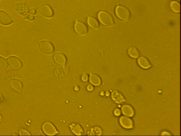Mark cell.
<instances>
[{
  "instance_id": "1",
  "label": "cell",
  "mask_w": 181,
  "mask_h": 136,
  "mask_svg": "<svg viewBox=\"0 0 181 136\" xmlns=\"http://www.w3.org/2000/svg\"><path fill=\"white\" fill-rule=\"evenodd\" d=\"M7 60L9 66L12 69L17 71L21 69L22 62L18 57L15 56H10L7 58Z\"/></svg>"
},
{
  "instance_id": "2",
  "label": "cell",
  "mask_w": 181,
  "mask_h": 136,
  "mask_svg": "<svg viewBox=\"0 0 181 136\" xmlns=\"http://www.w3.org/2000/svg\"><path fill=\"white\" fill-rule=\"evenodd\" d=\"M98 17L100 22L105 26H110L114 24V21L112 16L107 12H100L98 14Z\"/></svg>"
},
{
  "instance_id": "3",
  "label": "cell",
  "mask_w": 181,
  "mask_h": 136,
  "mask_svg": "<svg viewBox=\"0 0 181 136\" xmlns=\"http://www.w3.org/2000/svg\"><path fill=\"white\" fill-rule=\"evenodd\" d=\"M116 14L119 19L122 20L129 19L130 16V12L126 7L122 6H118L116 9Z\"/></svg>"
},
{
  "instance_id": "4",
  "label": "cell",
  "mask_w": 181,
  "mask_h": 136,
  "mask_svg": "<svg viewBox=\"0 0 181 136\" xmlns=\"http://www.w3.org/2000/svg\"><path fill=\"white\" fill-rule=\"evenodd\" d=\"M42 129L45 134L48 135H54L59 133L54 125L49 122L44 123Z\"/></svg>"
},
{
  "instance_id": "5",
  "label": "cell",
  "mask_w": 181,
  "mask_h": 136,
  "mask_svg": "<svg viewBox=\"0 0 181 136\" xmlns=\"http://www.w3.org/2000/svg\"><path fill=\"white\" fill-rule=\"evenodd\" d=\"M39 46L42 51L45 54H50L54 52V48L48 41H44L40 42Z\"/></svg>"
},
{
  "instance_id": "6",
  "label": "cell",
  "mask_w": 181,
  "mask_h": 136,
  "mask_svg": "<svg viewBox=\"0 0 181 136\" xmlns=\"http://www.w3.org/2000/svg\"><path fill=\"white\" fill-rule=\"evenodd\" d=\"M14 7L16 11L22 16H26L29 13L28 7L24 2H19L15 5Z\"/></svg>"
},
{
  "instance_id": "7",
  "label": "cell",
  "mask_w": 181,
  "mask_h": 136,
  "mask_svg": "<svg viewBox=\"0 0 181 136\" xmlns=\"http://www.w3.org/2000/svg\"><path fill=\"white\" fill-rule=\"evenodd\" d=\"M14 21L9 15L3 11H0V24L4 26H8Z\"/></svg>"
},
{
  "instance_id": "8",
  "label": "cell",
  "mask_w": 181,
  "mask_h": 136,
  "mask_svg": "<svg viewBox=\"0 0 181 136\" xmlns=\"http://www.w3.org/2000/svg\"><path fill=\"white\" fill-rule=\"evenodd\" d=\"M39 11L42 16L47 18L51 17L53 12L51 7L46 4H42L38 7Z\"/></svg>"
},
{
  "instance_id": "9",
  "label": "cell",
  "mask_w": 181,
  "mask_h": 136,
  "mask_svg": "<svg viewBox=\"0 0 181 136\" xmlns=\"http://www.w3.org/2000/svg\"><path fill=\"white\" fill-rule=\"evenodd\" d=\"M9 84L12 89L17 92H20L23 87L20 80L16 79H12L10 80Z\"/></svg>"
},
{
  "instance_id": "10",
  "label": "cell",
  "mask_w": 181,
  "mask_h": 136,
  "mask_svg": "<svg viewBox=\"0 0 181 136\" xmlns=\"http://www.w3.org/2000/svg\"><path fill=\"white\" fill-rule=\"evenodd\" d=\"M119 121L121 125L126 129H131L133 127L132 121L129 117L122 116L120 118Z\"/></svg>"
},
{
  "instance_id": "11",
  "label": "cell",
  "mask_w": 181,
  "mask_h": 136,
  "mask_svg": "<svg viewBox=\"0 0 181 136\" xmlns=\"http://www.w3.org/2000/svg\"><path fill=\"white\" fill-rule=\"evenodd\" d=\"M74 28L75 31L80 34H85L87 32V27L86 25L78 21H77L75 23Z\"/></svg>"
},
{
  "instance_id": "12",
  "label": "cell",
  "mask_w": 181,
  "mask_h": 136,
  "mask_svg": "<svg viewBox=\"0 0 181 136\" xmlns=\"http://www.w3.org/2000/svg\"><path fill=\"white\" fill-rule=\"evenodd\" d=\"M69 127L71 131L75 135H81L83 134V130L82 127L77 123H73L69 125Z\"/></svg>"
},
{
  "instance_id": "13",
  "label": "cell",
  "mask_w": 181,
  "mask_h": 136,
  "mask_svg": "<svg viewBox=\"0 0 181 136\" xmlns=\"http://www.w3.org/2000/svg\"><path fill=\"white\" fill-rule=\"evenodd\" d=\"M138 63L139 66L144 69H149L151 67L150 63L147 58L144 57H141L138 59Z\"/></svg>"
},
{
  "instance_id": "14",
  "label": "cell",
  "mask_w": 181,
  "mask_h": 136,
  "mask_svg": "<svg viewBox=\"0 0 181 136\" xmlns=\"http://www.w3.org/2000/svg\"><path fill=\"white\" fill-rule=\"evenodd\" d=\"M121 110L123 114L127 116L132 117L134 115V110L129 105H123L121 108Z\"/></svg>"
},
{
  "instance_id": "15",
  "label": "cell",
  "mask_w": 181,
  "mask_h": 136,
  "mask_svg": "<svg viewBox=\"0 0 181 136\" xmlns=\"http://www.w3.org/2000/svg\"><path fill=\"white\" fill-rule=\"evenodd\" d=\"M112 97L113 100L118 104H123L125 102L122 95L117 91H114L112 93Z\"/></svg>"
},
{
  "instance_id": "16",
  "label": "cell",
  "mask_w": 181,
  "mask_h": 136,
  "mask_svg": "<svg viewBox=\"0 0 181 136\" xmlns=\"http://www.w3.org/2000/svg\"><path fill=\"white\" fill-rule=\"evenodd\" d=\"M54 59L55 62L58 64L64 65L66 64V57L62 54L58 53L55 54L54 56Z\"/></svg>"
},
{
  "instance_id": "17",
  "label": "cell",
  "mask_w": 181,
  "mask_h": 136,
  "mask_svg": "<svg viewBox=\"0 0 181 136\" xmlns=\"http://www.w3.org/2000/svg\"><path fill=\"white\" fill-rule=\"evenodd\" d=\"M90 82L95 86H99L101 84V80L100 78L97 75L90 74Z\"/></svg>"
},
{
  "instance_id": "18",
  "label": "cell",
  "mask_w": 181,
  "mask_h": 136,
  "mask_svg": "<svg viewBox=\"0 0 181 136\" xmlns=\"http://www.w3.org/2000/svg\"><path fill=\"white\" fill-rule=\"evenodd\" d=\"M170 8L172 11L178 13L180 12V5L176 1H172L170 4Z\"/></svg>"
},
{
  "instance_id": "19",
  "label": "cell",
  "mask_w": 181,
  "mask_h": 136,
  "mask_svg": "<svg viewBox=\"0 0 181 136\" xmlns=\"http://www.w3.org/2000/svg\"><path fill=\"white\" fill-rule=\"evenodd\" d=\"M88 24L89 26L94 29H97L99 27V24L96 19L93 17H89L87 19Z\"/></svg>"
},
{
  "instance_id": "20",
  "label": "cell",
  "mask_w": 181,
  "mask_h": 136,
  "mask_svg": "<svg viewBox=\"0 0 181 136\" xmlns=\"http://www.w3.org/2000/svg\"><path fill=\"white\" fill-rule=\"evenodd\" d=\"M128 53L129 56L133 58H137L139 55V52L138 49L135 47L130 48L128 50Z\"/></svg>"
},
{
  "instance_id": "21",
  "label": "cell",
  "mask_w": 181,
  "mask_h": 136,
  "mask_svg": "<svg viewBox=\"0 0 181 136\" xmlns=\"http://www.w3.org/2000/svg\"><path fill=\"white\" fill-rule=\"evenodd\" d=\"M102 134V130L101 128L98 127L91 128L88 133V135H100Z\"/></svg>"
},
{
  "instance_id": "22",
  "label": "cell",
  "mask_w": 181,
  "mask_h": 136,
  "mask_svg": "<svg viewBox=\"0 0 181 136\" xmlns=\"http://www.w3.org/2000/svg\"><path fill=\"white\" fill-rule=\"evenodd\" d=\"M8 67V63L6 59L3 57L0 56V68L2 69L6 70Z\"/></svg>"
},
{
  "instance_id": "23",
  "label": "cell",
  "mask_w": 181,
  "mask_h": 136,
  "mask_svg": "<svg viewBox=\"0 0 181 136\" xmlns=\"http://www.w3.org/2000/svg\"><path fill=\"white\" fill-rule=\"evenodd\" d=\"M19 135L20 136L31 135V134L27 130L24 129H22L20 130Z\"/></svg>"
},
{
  "instance_id": "24",
  "label": "cell",
  "mask_w": 181,
  "mask_h": 136,
  "mask_svg": "<svg viewBox=\"0 0 181 136\" xmlns=\"http://www.w3.org/2000/svg\"><path fill=\"white\" fill-rule=\"evenodd\" d=\"M82 79L84 82H86L88 80V76L86 74L83 75L82 77Z\"/></svg>"
},
{
  "instance_id": "25",
  "label": "cell",
  "mask_w": 181,
  "mask_h": 136,
  "mask_svg": "<svg viewBox=\"0 0 181 136\" xmlns=\"http://www.w3.org/2000/svg\"><path fill=\"white\" fill-rule=\"evenodd\" d=\"M114 114L115 116H119L121 114V111L120 109H116L114 110Z\"/></svg>"
},
{
  "instance_id": "26",
  "label": "cell",
  "mask_w": 181,
  "mask_h": 136,
  "mask_svg": "<svg viewBox=\"0 0 181 136\" xmlns=\"http://www.w3.org/2000/svg\"><path fill=\"white\" fill-rule=\"evenodd\" d=\"M36 13V10L34 8H32L29 10V13L31 15H34Z\"/></svg>"
},
{
  "instance_id": "27",
  "label": "cell",
  "mask_w": 181,
  "mask_h": 136,
  "mask_svg": "<svg viewBox=\"0 0 181 136\" xmlns=\"http://www.w3.org/2000/svg\"><path fill=\"white\" fill-rule=\"evenodd\" d=\"M87 88L89 91H91L94 89V87L92 85L90 84L88 85Z\"/></svg>"
},
{
  "instance_id": "28",
  "label": "cell",
  "mask_w": 181,
  "mask_h": 136,
  "mask_svg": "<svg viewBox=\"0 0 181 136\" xmlns=\"http://www.w3.org/2000/svg\"><path fill=\"white\" fill-rule=\"evenodd\" d=\"M4 99L3 95H2V93L0 92V103L3 102L4 101Z\"/></svg>"
},
{
  "instance_id": "29",
  "label": "cell",
  "mask_w": 181,
  "mask_h": 136,
  "mask_svg": "<svg viewBox=\"0 0 181 136\" xmlns=\"http://www.w3.org/2000/svg\"><path fill=\"white\" fill-rule=\"evenodd\" d=\"M27 16L28 17V19L30 21H32L33 20L34 18L33 16Z\"/></svg>"
},
{
  "instance_id": "30",
  "label": "cell",
  "mask_w": 181,
  "mask_h": 136,
  "mask_svg": "<svg viewBox=\"0 0 181 136\" xmlns=\"http://www.w3.org/2000/svg\"><path fill=\"white\" fill-rule=\"evenodd\" d=\"M2 120V117L1 114H0V123H1Z\"/></svg>"
},
{
  "instance_id": "31",
  "label": "cell",
  "mask_w": 181,
  "mask_h": 136,
  "mask_svg": "<svg viewBox=\"0 0 181 136\" xmlns=\"http://www.w3.org/2000/svg\"><path fill=\"white\" fill-rule=\"evenodd\" d=\"M24 19H28V16H25L24 17Z\"/></svg>"
},
{
  "instance_id": "32",
  "label": "cell",
  "mask_w": 181,
  "mask_h": 136,
  "mask_svg": "<svg viewBox=\"0 0 181 136\" xmlns=\"http://www.w3.org/2000/svg\"><path fill=\"white\" fill-rule=\"evenodd\" d=\"M0 1H1V0H0Z\"/></svg>"
}]
</instances>
